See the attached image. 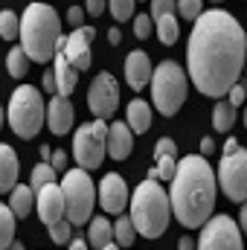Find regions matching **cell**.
Instances as JSON below:
<instances>
[{"label": "cell", "mask_w": 247, "mask_h": 250, "mask_svg": "<svg viewBox=\"0 0 247 250\" xmlns=\"http://www.w3.org/2000/svg\"><path fill=\"white\" fill-rule=\"evenodd\" d=\"M247 56V35L242 23L224 12L209 9L195 18L192 35H189V79L204 96H227V90L242 79Z\"/></svg>", "instance_id": "cell-1"}, {"label": "cell", "mask_w": 247, "mask_h": 250, "mask_svg": "<svg viewBox=\"0 0 247 250\" xmlns=\"http://www.w3.org/2000/svg\"><path fill=\"white\" fill-rule=\"evenodd\" d=\"M215 192H218V184H215V175H212L206 157L192 154V157L178 160L175 175H172L169 207L184 227L195 230L212 215Z\"/></svg>", "instance_id": "cell-2"}, {"label": "cell", "mask_w": 247, "mask_h": 250, "mask_svg": "<svg viewBox=\"0 0 247 250\" xmlns=\"http://www.w3.org/2000/svg\"><path fill=\"white\" fill-rule=\"evenodd\" d=\"M21 47L29 62H53L59 41H62V18L47 3H29L21 15Z\"/></svg>", "instance_id": "cell-3"}, {"label": "cell", "mask_w": 247, "mask_h": 250, "mask_svg": "<svg viewBox=\"0 0 247 250\" xmlns=\"http://www.w3.org/2000/svg\"><path fill=\"white\" fill-rule=\"evenodd\" d=\"M131 224L143 239H160L169 227L172 218V207H169V195L154 178H145L131 195Z\"/></svg>", "instance_id": "cell-4"}, {"label": "cell", "mask_w": 247, "mask_h": 250, "mask_svg": "<svg viewBox=\"0 0 247 250\" xmlns=\"http://www.w3.org/2000/svg\"><path fill=\"white\" fill-rule=\"evenodd\" d=\"M148 87H151V99H154L157 111H160L163 117H175L178 108L186 102L189 79H186L184 67L178 62H160L157 70H151Z\"/></svg>", "instance_id": "cell-5"}, {"label": "cell", "mask_w": 247, "mask_h": 250, "mask_svg": "<svg viewBox=\"0 0 247 250\" xmlns=\"http://www.w3.org/2000/svg\"><path fill=\"white\" fill-rule=\"evenodd\" d=\"M44 120H47V111H44L41 90L32 87V84H21L12 93V102H9V125H12V131L21 140H32L41 131Z\"/></svg>", "instance_id": "cell-6"}, {"label": "cell", "mask_w": 247, "mask_h": 250, "mask_svg": "<svg viewBox=\"0 0 247 250\" xmlns=\"http://www.w3.org/2000/svg\"><path fill=\"white\" fill-rule=\"evenodd\" d=\"M62 195H64V218L70 224H87L90 209L96 204V187L84 169H70L62 178Z\"/></svg>", "instance_id": "cell-7"}, {"label": "cell", "mask_w": 247, "mask_h": 250, "mask_svg": "<svg viewBox=\"0 0 247 250\" xmlns=\"http://www.w3.org/2000/svg\"><path fill=\"white\" fill-rule=\"evenodd\" d=\"M105 137H108L105 120L84 123L76 131V137H73V157H76L79 169L90 172V169L102 166V160H105Z\"/></svg>", "instance_id": "cell-8"}, {"label": "cell", "mask_w": 247, "mask_h": 250, "mask_svg": "<svg viewBox=\"0 0 247 250\" xmlns=\"http://www.w3.org/2000/svg\"><path fill=\"white\" fill-rule=\"evenodd\" d=\"M201 239L195 250H245L242 248V230L230 215H215L201 224Z\"/></svg>", "instance_id": "cell-9"}, {"label": "cell", "mask_w": 247, "mask_h": 250, "mask_svg": "<svg viewBox=\"0 0 247 250\" xmlns=\"http://www.w3.org/2000/svg\"><path fill=\"white\" fill-rule=\"evenodd\" d=\"M215 184L224 189V195L230 201H239V204L245 201L247 198V151L245 148H236V151L221 157Z\"/></svg>", "instance_id": "cell-10"}, {"label": "cell", "mask_w": 247, "mask_h": 250, "mask_svg": "<svg viewBox=\"0 0 247 250\" xmlns=\"http://www.w3.org/2000/svg\"><path fill=\"white\" fill-rule=\"evenodd\" d=\"M87 105L96 120H111L120 105V84L111 73H99L87 90Z\"/></svg>", "instance_id": "cell-11"}, {"label": "cell", "mask_w": 247, "mask_h": 250, "mask_svg": "<svg viewBox=\"0 0 247 250\" xmlns=\"http://www.w3.org/2000/svg\"><path fill=\"white\" fill-rule=\"evenodd\" d=\"M93 26H76L67 38L59 41V50L64 53V59L73 64V70L76 73H82V70H90V64H93V53H90V41H93Z\"/></svg>", "instance_id": "cell-12"}, {"label": "cell", "mask_w": 247, "mask_h": 250, "mask_svg": "<svg viewBox=\"0 0 247 250\" xmlns=\"http://www.w3.org/2000/svg\"><path fill=\"white\" fill-rule=\"evenodd\" d=\"M99 204H102L105 212H117V215L128 207V187H125L123 175L111 172V175L102 178V184H99Z\"/></svg>", "instance_id": "cell-13"}, {"label": "cell", "mask_w": 247, "mask_h": 250, "mask_svg": "<svg viewBox=\"0 0 247 250\" xmlns=\"http://www.w3.org/2000/svg\"><path fill=\"white\" fill-rule=\"evenodd\" d=\"M35 207H38V215L41 221L50 227L56 224L59 218H64V195H62V187L59 184H47L35 192Z\"/></svg>", "instance_id": "cell-14"}, {"label": "cell", "mask_w": 247, "mask_h": 250, "mask_svg": "<svg viewBox=\"0 0 247 250\" xmlns=\"http://www.w3.org/2000/svg\"><path fill=\"white\" fill-rule=\"evenodd\" d=\"M148 79H151L148 56L143 50L128 53V59H125V82H128V87L131 90H143V87H148Z\"/></svg>", "instance_id": "cell-15"}, {"label": "cell", "mask_w": 247, "mask_h": 250, "mask_svg": "<svg viewBox=\"0 0 247 250\" xmlns=\"http://www.w3.org/2000/svg\"><path fill=\"white\" fill-rule=\"evenodd\" d=\"M47 125L53 134H67L73 128V105H70V96H53L50 105H47Z\"/></svg>", "instance_id": "cell-16"}, {"label": "cell", "mask_w": 247, "mask_h": 250, "mask_svg": "<svg viewBox=\"0 0 247 250\" xmlns=\"http://www.w3.org/2000/svg\"><path fill=\"white\" fill-rule=\"evenodd\" d=\"M131 146H134V131L125 123H114L108 125V137H105V151L114 157V160H125L131 154Z\"/></svg>", "instance_id": "cell-17"}, {"label": "cell", "mask_w": 247, "mask_h": 250, "mask_svg": "<svg viewBox=\"0 0 247 250\" xmlns=\"http://www.w3.org/2000/svg\"><path fill=\"white\" fill-rule=\"evenodd\" d=\"M178 146H175V140H169V137H163V140H157V146H154V157H157V178L160 181H172V175H175V166H178Z\"/></svg>", "instance_id": "cell-18"}, {"label": "cell", "mask_w": 247, "mask_h": 250, "mask_svg": "<svg viewBox=\"0 0 247 250\" xmlns=\"http://www.w3.org/2000/svg\"><path fill=\"white\" fill-rule=\"evenodd\" d=\"M53 76H56V93L59 96H70L73 90H76V70H73V64L64 59L62 50H56V56H53Z\"/></svg>", "instance_id": "cell-19"}, {"label": "cell", "mask_w": 247, "mask_h": 250, "mask_svg": "<svg viewBox=\"0 0 247 250\" xmlns=\"http://www.w3.org/2000/svg\"><path fill=\"white\" fill-rule=\"evenodd\" d=\"M18 184V154L12 146L0 143V192H12Z\"/></svg>", "instance_id": "cell-20"}, {"label": "cell", "mask_w": 247, "mask_h": 250, "mask_svg": "<svg viewBox=\"0 0 247 250\" xmlns=\"http://www.w3.org/2000/svg\"><path fill=\"white\" fill-rule=\"evenodd\" d=\"M32 207H35V192L29 187H12V192H9V209H12V215L15 218H26L29 212H32Z\"/></svg>", "instance_id": "cell-21"}, {"label": "cell", "mask_w": 247, "mask_h": 250, "mask_svg": "<svg viewBox=\"0 0 247 250\" xmlns=\"http://www.w3.org/2000/svg\"><path fill=\"white\" fill-rule=\"evenodd\" d=\"M128 128L131 131H137V134H145L148 128H151V108H148V102H143V99H134V102H128Z\"/></svg>", "instance_id": "cell-22"}, {"label": "cell", "mask_w": 247, "mask_h": 250, "mask_svg": "<svg viewBox=\"0 0 247 250\" xmlns=\"http://www.w3.org/2000/svg\"><path fill=\"white\" fill-rule=\"evenodd\" d=\"M154 21V29H157V35H160V41L166 44V47H172L175 41H178V15L175 12H169V15H160V18H151Z\"/></svg>", "instance_id": "cell-23"}, {"label": "cell", "mask_w": 247, "mask_h": 250, "mask_svg": "<svg viewBox=\"0 0 247 250\" xmlns=\"http://www.w3.org/2000/svg\"><path fill=\"white\" fill-rule=\"evenodd\" d=\"M114 239V224L108 218H90V248L102 250Z\"/></svg>", "instance_id": "cell-24"}, {"label": "cell", "mask_w": 247, "mask_h": 250, "mask_svg": "<svg viewBox=\"0 0 247 250\" xmlns=\"http://www.w3.org/2000/svg\"><path fill=\"white\" fill-rule=\"evenodd\" d=\"M236 125V105L230 102H218L212 108V128L215 131H230Z\"/></svg>", "instance_id": "cell-25"}, {"label": "cell", "mask_w": 247, "mask_h": 250, "mask_svg": "<svg viewBox=\"0 0 247 250\" xmlns=\"http://www.w3.org/2000/svg\"><path fill=\"white\" fill-rule=\"evenodd\" d=\"M15 242V215L9 204H0V250H6Z\"/></svg>", "instance_id": "cell-26"}, {"label": "cell", "mask_w": 247, "mask_h": 250, "mask_svg": "<svg viewBox=\"0 0 247 250\" xmlns=\"http://www.w3.org/2000/svg\"><path fill=\"white\" fill-rule=\"evenodd\" d=\"M6 67H9L12 79H23V76H26V70H29V59H26L23 47H12V50H9V56H6Z\"/></svg>", "instance_id": "cell-27"}, {"label": "cell", "mask_w": 247, "mask_h": 250, "mask_svg": "<svg viewBox=\"0 0 247 250\" xmlns=\"http://www.w3.org/2000/svg\"><path fill=\"white\" fill-rule=\"evenodd\" d=\"M47 184H56V169L50 166V163H38L35 169H32V181H29V189L32 192H38L41 187H47Z\"/></svg>", "instance_id": "cell-28"}, {"label": "cell", "mask_w": 247, "mask_h": 250, "mask_svg": "<svg viewBox=\"0 0 247 250\" xmlns=\"http://www.w3.org/2000/svg\"><path fill=\"white\" fill-rule=\"evenodd\" d=\"M18 32H21V18L12 9H3L0 12V38L12 41V38H18Z\"/></svg>", "instance_id": "cell-29"}, {"label": "cell", "mask_w": 247, "mask_h": 250, "mask_svg": "<svg viewBox=\"0 0 247 250\" xmlns=\"http://www.w3.org/2000/svg\"><path fill=\"white\" fill-rule=\"evenodd\" d=\"M134 224H131V218L128 215H123L117 224H114V239H117V245L120 248H128V245H134Z\"/></svg>", "instance_id": "cell-30"}, {"label": "cell", "mask_w": 247, "mask_h": 250, "mask_svg": "<svg viewBox=\"0 0 247 250\" xmlns=\"http://www.w3.org/2000/svg\"><path fill=\"white\" fill-rule=\"evenodd\" d=\"M50 239H53L56 245H67V242L73 239V224H70L67 218H59L56 224H50Z\"/></svg>", "instance_id": "cell-31"}, {"label": "cell", "mask_w": 247, "mask_h": 250, "mask_svg": "<svg viewBox=\"0 0 247 250\" xmlns=\"http://www.w3.org/2000/svg\"><path fill=\"white\" fill-rule=\"evenodd\" d=\"M134 3H137V0H108L105 6H108V12H111L117 21H128V18L134 15Z\"/></svg>", "instance_id": "cell-32"}, {"label": "cell", "mask_w": 247, "mask_h": 250, "mask_svg": "<svg viewBox=\"0 0 247 250\" xmlns=\"http://www.w3.org/2000/svg\"><path fill=\"white\" fill-rule=\"evenodd\" d=\"M175 9L184 15V21H195L204 9V0H175Z\"/></svg>", "instance_id": "cell-33"}, {"label": "cell", "mask_w": 247, "mask_h": 250, "mask_svg": "<svg viewBox=\"0 0 247 250\" xmlns=\"http://www.w3.org/2000/svg\"><path fill=\"white\" fill-rule=\"evenodd\" d=\"M151 29H154L151 15H137V21H134V35H137V38H148Z\"/></svg>", "instance_id": "cell-34"}, {"label": "cell", "mask_w": 247, "mask_h": 250, "mask_svg": "<svg viewBox=\"0 0 247 250\" xmlns=\"http://www.w3.org/2000/svg\"><path fill=\"white\" fill-rule=\"evenodd\" d=\"M175 12V0H151V18H160V15H169Z\"/></svg>", "instance_id": "cell-35"}, {"label": "cell", "mask_w": 247, "mask_h": 250, "mask_svg": "<svg viewBox=\"0 0 247 250\" xmlns=\"http://www.w3.org/2000/svg\"><path fill=\"white\" fill-rule=\"evenodd\" d=\"M227 93H230V105H236V108H239V105H245V99H247V87H245V84H239V82H236Z\"/></svg>", "instance_id": "cell-36"}, {"label": "cell", "mask_w": 247, "mask_h": 250, "mask_svg": "<svg viewBox=\"0 0 247 250\" xmlns=\"http://www.w3.org/2000/svg\"><path fill=\"white\" fill-rule=\"evenodd\" d=\"M67 21H70L73 29L82 26V23H84V9H82V6H70V9H67Z\"/></svg>", "instance_id": "cell-37"}, {"label": "cell", "mask_w": 247, "mask_h": 250, "mask_svg": "<svg viewBox=\"0 0 247 250\" xmlns=\"http://www.w3.org/2000/svg\"><path fill=\"white\" fill-rule=\"evenodd\" d=\"M50 166H53L56 172H62L64 166H67V151H64V148H56V151L50 154Z\"/></svg>", "instance_id": "cell-38"}, {"label": "cell", "mask_w": 247, "mask_h": 250, "mask_svg": "<svg viewBox=\"0 0 247 250\" xmlns=\"http://www.w3.org/2000/svg\"><path fill=\"white\" fill-rule=\"evenodd\" d=\"M105 3H108V0H87V3H84V12H87V15H102V12H105Z\"/></svg>", "instance_id": "cell-39"}, {"label": "cell", "mask_w": 247, "mask_h": 250, "mask_svg": "<svg viewBox=\"0 0 247 250\" xmlns=\"http://www.w3.org/2000/svg\"><path fill=\"white\" fill-rule=\"evenodd\" d=\"M41 84H44V90H47V93H56V76H53V70H47V73H44Z\"/></svg>", "instance_id": "cell-40"}, {"label": "cell", "mask_w": 247, "mask_h": 250, "mask_svg": "<svg viewBox=\"0 0 247 250\" xmlns=\"http://www.w3.org/2000/svg\"><path fill=\"white\" fill-rule=\"evenodd\" d=\"M239 224H242V233L247 236V198L242 201V212H239Z\"/></svg>", "instance_id": "cell-41"}, {"label": "cell", "mask_w": 247, "mask_h": 250, "mask_svg": "<svg viewBox=\"0 0 247 250\" xmlns=\"http://www.w3.org/2000/svg\"><path fill=\"white\" fill-rule=\"evenodd\" d=\"M212 151H215V143H212L209 137H204V140H201V154H212Z\"/></svg>", "instance_id": "cell-42"}, {"label": "cell", "mask_w": 247, "mask_h": 250, "mask_svg": "<svg viewBox=\"0 0 247 250\" xmlns=\"http://www.w3.org/2000/svg\"><path fill=\"white\" fill-rule=\"evenodd\" d=\"M70 250H87V242L76 236V239H70Z\"/></svg>", "instance_id": "cell-43"}, {"label": "cell", "mask_w": 247, "mask_h": 250, "mask_svg": "<svg viewBox=\"0 0 247 250\" xmlns=\"http://www.w3.org/2000/svg\"><path fill=\"white\" fill-rule=\"evenodd\" d=\"M108 41H111V47H117V44L123 41V35H120V29H111V32H108Z\"/></svg>", "instance_id": "cell-44"}, {"label": "cell", "mask_w": 247, "mask_h": 250, "mask_svg": "<svg viewBox=\"0 0 247 250\" xmlns=\"http://www.w3.org/2000/svg\"><path fill=\"white\" fill-rule=\"evenodd\" d=\"M236 148H239V140H236V137H230V140H227V146H224V154H230V151H236Z\"/></svg>", "instance_id": "cell-45"}, {"label": "cell", "mask_w": 247, "mask_h": 250, "mask_svg": "<svg viewBox=\"0 0 247 250\" xmlns=\"http://www.w3.org/2000/svg\"><path fill=\"white\" fill-rule=\"evenodd\" d=\"M178 250H195V242L192 239H181L178 242Z\"/></svg>", "instance_id": "cell-46"}, {"label": "cell", "mask_w": 247, "mask_h": 250, "mask_svg": "<svg viewBox=\"0 0 247 250\" xmlns=\"http://www.w3.org/2000/svg\"><path fill=\"white\" fill-rule=\"evenodd\" d=\"M38 154H41V157H44V163H47V160H50V154H53V148H50V146H41V151H38Z\"/></svg>", "instance_id": "cell-47"}, {"label": "cell", "mask_w": 247, "mask_h": 250, "mask_svg": "<svg viewBox=\"0 0 247 250\" xmlns=\"http://www.w3.org/2000/svg\"><path fill=\"white\" fill-rule=\"evenodd\" d=\"M6 250H26V245H23V242H12Z\"/></svg>", "instance_id": "cell-48"}, {"label": "cell", "mask_w": 247, "mask_h": 250, "mask_svg": "<svg viewBox=\"0 0 247 250\" xmlns=\"http://www.w3.org/2000/svg\"><path fill=\"white\" fill-rule=\"evenodd\" d=\"M102 250H120V245H117V242L111 239V242H108V245H105V248H102Z\"/></svg>", "instance_id": "cell-49"}, {"label": "cell", "mask_w": 247, "mask_h": 250, "mask_svg": "<svg viewBox=\"0 0 247 250\" xmlns=\"http://www.w3.org/2000/svg\"><path fill=\"white\" fill-rule=\"evenodd\" d=\"M0 128H3V105H0Z\"/></svg>", "instance_id": "cell-50"}, {"label": "cell", "mask_w": 247, "mask_h": 250, "mask_svg": "<svg viewBox=\"0 0 247 250\" xmlns=\"http://www.w3.org/2000/svg\"><path fill=\"white\" fill-rule=\"evenodd\" d=\"M245 125H247V108H245Z\"/></svg>", "instance_id": "cell-51"}, {"label": "cell", "mask_w": 247, "mask_h": 250, "mask_svg": "<svg viewBox=\"0 0 247 250\" xmlns=\"http://www.w3.org/2000/svg\"><path fill=\"white\" fill-rule=\"evenodd\" d=\"M245 70H247V56H245Z\"/></svg>", "instance_id": "cell-52"}, {"label": "cell", "mask_w": 247, "mask_h": 250, "mask_svg": "<svg viewBox=\"0 0 247 250\" xmlns=\"http://www.w3.org/2000/svg\"><path fill=\"white\" fill-rule=\"evenodd\" d=\"M212 3H221V0H212Z\"/></svg>", "instance_id": "cell-53"}]
</instances>
